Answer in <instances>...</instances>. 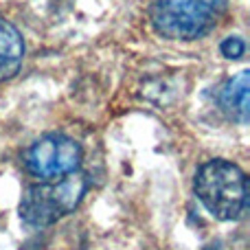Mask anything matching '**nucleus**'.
<instances>
[{"label": "nucleus", "instance_id": "nucleus-1", "mask_svg": "<svg viewBox=\"0 0 250 250\" xmlns=\"http://www.w3.org/2000/svg\"><path fill=\"white\" fill-rule=\"evenodd\" d=\"M198 200L217 220H237L248 202L246 173L230 160H208L195 173Z\"/></svg>", "mask_w": 250, "mask_h": 250}, {"label": "nucleus", "instance_id": "nucleus-2", "mask_svg": "<svg viewBox=\"0 0 250 250\" xmlns=\"http://www.w3.org/2000/svg\"><path fill=\"white\" fill-rule=\"evenodd\" d=\"M229 0H154L151 24L169 40H195L208 33L226 13Z\"/></svg>", "mask_w": 250, "mask_h": 250}, {"label": "nucleus", "instance_id": "nucleus-3", "mask_svg": "<svg viewBox=\"0 0 250 250\" xmlns=\"http://www.w3.org/2000/svg\"><path fill=\"white\" fill-rule=\"evenodd\" d=\"M86 180L79 173H68L57 182H40L24 191L20 217L29 226H51L73 213L82 202Z\"/></svg>", "mask_w": 250, "mask_h": 250}, {"label": "nucleus", "instance_id": "nucleus-4", "mask_svg": "<svg viewBox=\"0 0 250 250\" xmlns=\"http://www.w3.org/2000/svg\"><path fill=\"white\" fill-rule=\"evenodd\" d=\"M82 160V147L64 134H48L31 145L26 151V167L38 178H62L75 173Z\"/></svg>", "mask_w": 250, "mask_h": 250}, {"label": "nucleus", "instance_id": "nucleus-5", "mask_svg": "<svg viewBox=\"0 0 250 250\" xmlns=\"http://www.w3.org/2000/svg\"><path fill=\"white\" fill-rule=\"evenodd\" d=\"M24 57L22 35L11 22L0 18V82H7L20 70Z\"/></svg>", "mask_w": 250, "mask_h": 250}, {"label": "nucleus", "instance_id": "nucleus-6", "mask_svg": "<svg viewBox=\"0 0 250 250\" xmlns=\"http://www.w3.org/2000/svg\"><path fill=\"white\" fill-rule=\"evenodd\" d=\"M222 108L237 119L239 123H248L250 119V73L242 70L235 75L222 90Z\"/></svg>", "mask_w": 250, "mask_h": 250}, {"label": "nucleus", "instance_id": "nucleus-7", "mask_svg": "<svg viewBox=\"0 0 250 250\" xmlns=\"http://www.w3.org/2000/svg\"><path fill=\"white\" fill-rule=\"evenodd\" d=\"M220 51H222V55L229 57V60H239V57L244 55V51H246V44H244L242 38H226L224 42H222Z\"/></svg>", "mask_w": 250, "mask_h": 250}]
</instances>
